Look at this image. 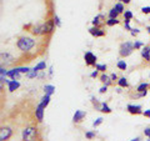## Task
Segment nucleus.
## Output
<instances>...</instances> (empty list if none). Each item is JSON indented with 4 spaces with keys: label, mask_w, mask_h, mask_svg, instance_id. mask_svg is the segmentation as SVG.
<instances>
[{
    "label": "nucleus",
    "mask_w": 150,
    "mask_h": 141,
    "mask_svg": "<svg viewBox=\"0 0 150 141\" xmlns=\"http://www.w3.org/2000/svg\"><path fill=\"white\" fill-rule=\"evenodd\" d=\"M36 41L34 37L31 36H20L16 41V48L21 51V53H29V51L34 48Z\"/></svg>",
    "instance_id": "obj_1"
},
{
    "label": "nucleus",
    "mask_w": 150,
    "mask_h": 141,
    "mask_svg": "<svg viewBox=\"0 0 150 141\" xmlns=\"http://www.w3.org/2000/svg\"><path fill=\"white\" fill-rule=\"evenodd\" d=\"M134 50H135L134 43H131V41H124L119 46V55L121 58H128V56H130L134 53Z\"/></svg>",
    "instance_id": "obj_3"
},
{
    "label": "nucleus",
    "mask_w": 150,
    "mask_h": 141,
    "mask_svg": "<svg viewBox=\"0 0 150 141\" xmlns=\"http://www.w3.org/2000/svg\"><path fill=\"white\" fill-rule=\"evenodd\" d=\"M33 69L36 70V71H39V73L40 71H45V70H46V63L45 61H39Z\"/></svg>",
    "instance_id": "obj_23"
},
{
    "label": "nucleus",
    "mask_w": 150,
    "mask_h": 141,
    "mask_svg": "<svg viewBox=\"0 0 150 141\" xmlns=\"http://www.w3.org/2000/svg\"><path fill=\"white\" fill-rule=\"evenodd\" d=\"M148 95V90H145V91H143V92H138V95L135 96V97H145Z\"/></svg>",
    "instance_id": "obj_44"
},
{
    "label": "nucleus",
    "mask_w": 150,
    "mask_h": 141,
    "mask_svg": "<svg viewBox=\"0 0 150 141\" xmlns=\"http://www.w3.org/2000/svg\"><path fill=\"white\" fill-rule=\"evenodd\" d=\"M0 58H1V66H8V65H10L14 63V56L10 54V53H1L0 55Z\"/></svg>",
    "instance_id": "obj_8"
},
{
    "label": "nucleus",
    "mask_w": 150,
    "mask_h": 141,
    "mask_svg": "<svg viewBox=\"0 0 150 141\" xmlns=\"http://www.w3.org/2000/svg\"><path fill=\"white\" fill-rule=\"evenodd\" d=\"M44 24V35H50L53 34L54 30H55V23H54V19H50V20H46L45 23H43Z\"/></svg>",
    "instance_id": "obj_7"
},
{
    "label": "nucleus",
    "mask_w": 150,
    "mask_h": 141,
    "mask_svg": "<svg viewBox=\"0 0 150 141\" xmlns=\"http://www.w3.org/2000/svg\"><path fill=\"white\" fill-rule=\"evenodd\" d=\"M50 97H51V96L45 95V94H44V96L40 99V102H39V104L43 106V107H46V106L49 105V102H50Z\"/></svg>",
    "instance_id": "obj_25"
},
{
    "label": "nucleus",
    "mask_w": 150,
    "mask_h": 141,
    "mask_svg": "<svg viewBox=\"0 0 150 141\" xmlns=\"http://www.w3.org/2000/svg\"><path fill=\"white\" fill-rule=\"evenodd\" d=\"M123 15H124V20H130L131 21V19L134 18V14L130 10H125V13L123 14Z\"/></svg>",
    "instance_id": "obj_32"
},
{
    "label": "nucleus",
    "mask_w": 150,
    "mask_h": 141,
    "mask_svg": "<svg viewBox=\"0 0 150 141\" xmlns=\"http://www.w3.org/2000/svg\"><path fill=\"white\" fill-rule=\"evenodd\" d=\"M15 69H16V70H18V71L20 73V74H25V75H26V74H28V73H29L30 70H31L29 66H18V68H15Z\"/></svg>",
    "instance_id": "obj_31"
},
{
    "label": "nucleus",
    "mask_w": 150,
    "mask_h": 141,
    "mask_svg": "<svg viewBox=\"0 0 150 141\" xmlns=\"http://www.w3.org/2000/svg\"><path fill=\"white\" fill-rule=\"evenodd\" d=\"M94 107H95V110L103 112V114H110V112H111V109L109 107V105H108L106 102H104V101L99 102V104L95 105Z\"/></svg>",
    "instance_id": "obj_13"
},
{
    "label": "nucleus",
    "mask_w": 150,
    "mask_h": 141,
    "mask_svg": "<svg viewBox=\"0 0 150 141\" xmlns=\"http://www.w3.org/2000/svg\"><path fill=\"white\" fill-rule=\"evenodd\" d=\"M44 110H45V107H43L40 104H38V106L35 107V117L39 123H41L44 120Z\"/></svg>",
    "instance_id": "obj_14"
},
{
    "label": "nucleus",
    "mask_w": 150,
    "mask_h": 141,
    "mask_svg": "<svg viewBox=\"0 0 150 141\" xmlns=\"http://www.w3.org/2000/svg\"><path fill=\"white\" fill-rule=\"evenodd\" d=\"M110 78H111V81H112V82H115V81H118V80H119V78H118V75H116L115 73H112V74H110Z\"/></svg>",
    "instance_id": "obj_41"
},
{
    "label": "nucleus",
    "mask_w": 150,
    "mask_h": 141,
    "mask_svg": "<svg viewBox=\"0 0 150 141\" xmlns=\"http://www.w3.org/2000/svg\"><path fill=\"white\" fill-rule=\"evenodd\" d=\"M21 75L23 74L19 73L15 68H13L11 70H8V78L11 79V80H19V79L21 78Z\"/></svg>",
    "instance_id": "obj_19"
},
{
    "label": "nucleus",
    "mask_w": 150,
    "mask_h": 141,
    "mask_svg": "<svg viewBox=\"0 0 150 141\" xmlns=\"http://www.w3.org/2000/svg\"><path fill=\"white\" fill-rule=\"evenodd\" d=\"M96 136V133L95 131H86L85 133V137H86V140H93L94 137Z\"/></svg>",
    "instance_id": "obj_34"
},
{
    "label": "nucleus",
    "mask_w": 150,
    "mask_h": 141,
    "mask_svg": "<svg viewBox=\"0 0 150 141\" xmlns=\"http://www.w3.org/2000/svg\"><path fill=\"white\" fill-rule=\"evenodd\" d=\"M6 85H8V90H9V92H14V91H16L19 87H20V81L19 80H8L6 81Z\"/></svg>",
    "instance_id": "obj_11"
},
{
    "label": "nucleus",
    "mask_w": 150,
    "mask_h": 141,
    "mask_svg": "<svg viewBox=\"0 0 150 141\" xmlns=\"http://www.w3.org/2000/svg\"><path fill=\"white\" fill-rule=\"evenodd\" d=\"M13 136V129L10 126H1L0 129V141H9Z\"/></svg>",
    "instance_id": "obj_5"
},
{
    "label": "nucleus",
    "mask_w": 150,
    "mask_h": 141,
    "mask_svg": "<svg viewBox=\"0 0 150 141\" xmlns=\"http://www.w3.org/2000/svg\"><path fill=\"white\" fill-rule=\"evenodd\" d=\"M145 46L144 43H142V41H139V40H135L134 41V49L135 50H140V49H143Z\"/></svg>",
    "instance_id": "obj_33"
},
{
    "label": "nucleus",
    "mask_w": 150,
    "mask_h": 141,
    "mask_svg": "<svg viewBox=\"0 0 150 141\" xmlns=\"http://www.w3.org/2000/svg\"><path fill=\"white\" fill-rule=\"evenodd\" d=\"M140 11L143 14H145V15H146V14H150V6H143L140 9Z\"/></svg>",
    "instance_id": "obj_39"
},
{
    "label": "nucleus",
    "mask_w": 150,
    "mask_h": 141,
    "mask_svg": "<svg viewBox=\"0 0 150 141\" xmlns=\"http://www.w3.org/2000/svg\"><path fill=\"white\" fill-rule=\"evenodd\" d=\"M86 116V111L84 110H75L74 115H73V123L74 124H80L81 121L85 119Z\"/></svg>",
    "instance_id": "obj_9"
},
{
    "label": "nucleus",
    "mask_w": 150,
    "mask_h": 141,
    "mask_svg": "<svg viewBox=\"0 0 150 141\" xmlns=\"http://www.w3.org/2000/svg\"><path fill=\"white\" fill-rule=\"evenodd\" d=\"M124 27H125V30H128V31L133 29V27L130 26V20H124Z\"/></svg>",
    "instance_id": "obj_37"
},
{
    "label": "nucleus",
    "mask_w": 150,
    "mask_h": 141,
    "mask_svg": "<svg viewBox=\"0 0 150 141\" xmlns=\"http://www.w3.org/2000/svg\"><path fill=\"white\" fill-rule=\"evenodd\" d=\"M129 32H130V35H131V36H137V35L139 34V32H140V30H139V29H137V27H133V29H131Z\"/></svg>",
    "instance_id": "obj_38"
},
{
    "label": "nucleus",
    "mask_w": 150,
    "mask_h": 141,
    "mask_svg": "<svg viewBox=\"0 0 150 141\" xmlns=\"http://www.w3.org/2000/svg\"><path fill=\"white\" fill-rule=\"evenodd\" d=\"M99 79H100V82L103 84V85H106V86H111L112 82L111 81V78H110V75H106L105 73H101V75L99 76Z\"/></svg>",
    "instance_id": "obj_17"
},
{
    "label": "nucleus",
    "mask_w": 150,
    "mask_h": 141,
    "mask_svg": "<svg viewBox=\"0 0 150 141\" xmlns=\"http://www.w3.org/2000/svg\"><path fill=\"white\" fill-rule=\"evenodd\" d=\"M114 6H115L116 10L119 11V14H124V13H125V6H124V4L121 3V1H118Z\"/></svg>",
    "instance_id": "obj_28"
},
{
    "label": "nucleus",
    "mask_w": 150,
    "mask_h": 141,
    "mask_svg": "<svg viewBox=\"0 0 150 141\" xmlns=\"http://www.w3.org/2000/svg\"><path fill=\"white\" fill-rule=\"evenodd\" d=\"M116 92H118V94H121V92H123V87L118 86V87H116Z\"/></svg>",
    "instance_id": "obj_47"
},
{
    "label": "nucleus",
    "mask_w": 150,
    "mask_h": 141,
    "mask_svg": "<svg viewBox=\"0 0 150 141\" xmlns=\"http://www.w3.org/2000/svg\"><path fill=\"white\" fill-rule=\"evenodd\" d=\"M126 111L131 115H143V107L142 105H135V104H129L126 105Z\"/></svg>",
    "instance_id": "obj_6"
},
{
    "label": "nucleus",
    "mask_w": 150,
    "mask_h": 141,
    "mask_svg": "<svg viewBox=\"0 0 150 141\" xmlns=\"http://www.w3.org/2000/svg\"><path fill=\"white\" fill-rule=\"evenodd\" d=\"M108 87H109V86H106V85H103V86L99 89V92H100V94H105V92L108 91Z\"/></svg>",
    "instance_id": "obj_43"
},
{
    "label": "nucleus",
    "mask_w": 150,
    "mask_h": 141,
    "mask_svg": "<svg viewBox=\"0 0 150 141\" xmlns=\"http://www.w3.org/2000/svg\"><path fill=\"white\" fill-rule=\"evenodd\" d=\"M119 1H121L123 4H125V5H128V4H130L131 0H119Z\"/></svg>",
    "instance_id": "obj_46"
},
{
    "label": "nucleus",
    "mask_w": 150,
    "mask_h": 141,
    "mask_svg": "<svg viewBox=\"0 0 150 141\" xmlns=\"http://www.w3.org/2000/svg\"><path fill=\"white\" fill-rule=\"evenodd\" d=\"M89 34H90L91 36L94 37H101V36H104L105 35V30H103L100 26H91V27H89Z\"/></svg>",
    "instance_id": "obj_10"
},
{
    "label": "nucleus",
    "mask_w": 150,
    "mask_h": 141,
    "mask_svg": "<svg viewBox=\"0 0 150 141\" xmlns=\"http://www.w3.org/2000/svg\"><path fill=\"white\" fill-rule=\"evenodd\" d=\"M144 135L146 136V137H150V126H146V128L144 129Z\"/></svg>",
    "instance_id": "obj_42"
},
{
    "label": "nucleus",
    "mask_w": 150,
    "mask_h": 141,
    "mask_svg": "<svg viewBox=\"0 0 150 141\" xmlns=\"http://www.w3.org/2000/svg\"><path fill=\"white\" fill-rule=\"evenodd\" d=\"M146 31H148V34H150V25L146 27Z\"/></svg>",
    "instance_id": "obj_49"
},
{
    "label": "nucleus",
    "mask_w": 150,
    "mask_h": 141,
    "mask_svg": "<svg viewBox=\"0 0 150 141\" xmlns=\"http://www.w3.org/2000/svg\"><path fill=\"white\" fill-rule=\"evenodd\" d=\"M84 61H85L86 66H95L98 64V58L91 51H86V53L84 54Z\"/></svg>",
    "instance_id": "obj_4"
},
{
    "label": "nucleus",
    "mask_w": 150,
    "mask_h": 141,
    "mask_svg": "<svg viewBox=\"0 0 150 141\" xmlns=\"http://www.w3.org/2000/svg\"><path fill=\"white\" fill-rule=\"evenodd\" d=\"M26 76H28V79H35V78L39 76V71H36V70L31 69L30 71L26 74Z\"/></svg>",
    "instance_id": "obj_29"
},
{
    "label": "nucleus",
    "mask_w": 150,
    "mask_h": 141,
    "mask_svg": "<svg viewBox=\"0 0 150 141\" xmlns=\"http://www.w3.org/2000/svg\"><path fill=\"white\" fill-rule=\"evenodd\" d=\"M119 23H120V20H118V18H108L106 19V25L109 26V27L118 25Z\"/></svg>",
    "instance_id": "obj_24"
},
{
    "label": "nucleus",
    "mask_w": 150,
    "mask_h": 141,
    "mask_svg": "<svg viewBox=\"0 0 150 141\" xmlns=\"http://www.w3.org/2000/svg\"><path fill=\"white\" fill-rule=\"evenodd\" d=\"M143 115H144L145 117H148V119H150V109L144 110V111H143Z\"/></svg>",
    "instance_id": "obj_45"
},
{
    "label": "nucleus",
    "mask_w": 150,
    "mask_h": 141,
    "mask_svg": "<svg viewBox=\"0 0 150 141\" xmlns=\"http://www.w3.org/2000/svg\"><path fill=\"white\" fill-rule=\"evenodd\" d=\"M99 73H100L99 70H96V69H95V70H94V71L90 74V78H91V79H96L98 76H99Z\"/></svg>",
    "instance_id": "obj_40"
},
{
    "label": "nucleus",
    "mask_w": 150,
    "mask_h": 141,
    "mask_svg": "<svg viewBox=\"0 0 150 141\" xmlns=\"http://www.w3.org/2000/svg\"><path fill=\"white\" fill-rule=\"evenodd\" d=\"M103 121H104V119L103 117H98V119L93 123V128H98V126H100L103 124Z\"/></svg>",
    "instance_id": "obj_35"
},
{
    "label": "nucleus",
    "mask_w": 150,
    "mask_h": 141,
    "mask_svg": "<svg viewBox=\"0 0 150 141\" xmlns=\"http://www.w3.org/2000/svg\"><path fill=\"white\" fill-rule=\"evenodd\" d=\"M119 15H120V14H119V11L115 9V6H112L110 10H109V13H108V18H118Z\"/></svg>",
    "instance_id": "obj_27"
},
{
    "label": "nucleus",
    "mask_w": 150,
    "mask_h": 141,
    "mask_svg": "<svg viewBox=\"0 0 150 141\" xmlns=\"http://www.w3.org/2000/svg\"><path fill=\"white\" fill-rule=\"evenodd\" d=\"M91 24H93L94 26H100V27H101L104 24H106L105 16L103 15V14H98V15L91 20Z\"/></svg>",
    "instance_id": "obj_12"
},
{
    "label": "nucleus",
    "mask_w": 150,
    "mask_h": 141,
    "mask_svg": "<svg viewBox=\"0 0 150 141\" xmlns=\"http://www.w3.org/2000/svg\"><path fill=\"white\" fill-rule=\"evenodd\" d=\"M116 68L121 70V71H125V70L128 69V64L125 63V60H119V61L116 63Z\"/></svg>",
    "instance_id": "obj_26"
},
{
    "label": "nucleus",
    "mask_w": 150,
    "mask_h": 141,
    "mask_svg": "<svg viewBox=\"0 0 150 141\" xmlns=\"http://www.w3.org/2000/svg\"><path fill=\"white\" fill-rule=\"evenodd\" d=\"M140 55L146 63H150V45H145L140 51Z\"/></svg>",
    "instance_id": "obj_18"
},
{
    "label": "nucleus",
    "mask_w": 150,
    "mask_h": 141,
    "mask_svg": "<svg viewBox=\"0 0 150 141\" xmlns=\"http://www.w3.org/2000/svg\"><path fill=\"white\" fill-rule=\"evenodd\" d=\"M54 23H55V25H56V27H60L62 26V21H60V18L58 16V15H54Z\"/></svg>",
    "instance_id": "obj_36"
},
{
    "label": "nucleus",
    "mask_w": 150,
    "mask_h": 141,
    "mask_svg": "<svg viewBox=\"0 0 150 141\" xmlns=\"http://www.w3.org/2000/svg\"><path fill=\"white\" fill-rule=\"evenodd\" d=\"M23 141H38L39 140V129L36 126H26L21 131Z\"/></svg>",
    "instance_id": "obj_2"
},
{
    "label": "nucleus",
    "mask_w": 150,
    "mask_h": 141,
    "mask_svg": "<svg viewBox=\"0 0 150 141\" xmlns=\"http://www.w3.org/2000/svg\"><path fill=\"white\" fill-rule=\"evenodd\" d=\"M149 78H150V75H149Z\"/></svg>",
    "instance_id": "obj_51"
},
{
    "label": "nucleus",
    "mask_w": 150,
    "mask_h": 141,
    "mask_svg": "<svg viewBox=\"0 0 150 141\" xmlns=\"http://www.w3.org/2000/svg\"><path fill=\"white\" fill-rule=\"evenodd\" d=\"M146 141H150V137H148V140H146Z\"/></svg>",
    "instance_id": "obj_50"
},
{
    "label": "nucleus",
    "mask_w": 150,
    "mask_h": 141,
    "mask_svg": "<svg viewBox=\"0 0 150 141\" xmlns=\"http://www.w3.org/2000/svg\"><path fill=\"white\" fill-rule=\"evenodd\" d=\"M130 141H142V139H140V137H139V136H137V137H135V139H133V140H130Z\"/></svg>",
    "instance_id": "obj_48"
},
{
    "label": "nucleus",
    "mask_w": 150,
    "mask_h": 141,
    "mask_svg": "<svg viewBox=\"0 0 150 141\" xmlns=\"http://www.w3.org/2000/svg\"><path fill=\"white\" fill-rule=\"evenodd\" d=\"M8 70L6 66H1L0 68V86H4V84H6L8 81Z\"/></svg>",
    "instance_id": "obj_16"
},
{
    "label": "nucleus",
    "mask_w": 150,
    "mask_h": 141,
    "mask_svg": "<svg viewBox=\"0 0 150 141\" xmlns=\"http://www.w3.org/2000/svg\"><path fill=\"white\" fill-rule=\"evenodd\" d=\"M149 82H140L139 84V85L137 86V89H135V91H137V92H143V91H145V90H148V89H149Z\"/></svg>",
    "instance_id": "obj_22"
},
{
    "label": "nucleus",
    "mask_w": 150,
    "mask_h": 141,
    "mask_svg": "<svg viewBox=\"0 0 150 141\" xmlns=\"http://www.w3.org/2000/svg\"><path fill=\"white\" fill-rule=\"evenodd\" d=\"M31 34L35 35V36H40V35H44V24H38L34 25L31 27Z\"/></svg>",
    "instance_id": "obj_15"
},
{
    "label": "nucleus",
    "mask_w": 150,
    "mask_h": 141,
    "mask_svg": "<svg viewBox=\"0 0 150 141\" xmlns=\"http://www.w3.org/2000/svg\"><path fill=\"white\" fill-rule=\"evenodd\" d=\"M95 69L99 70L100 73H105L106 70H108V65H106V64H99V63H98V64L95 65Z\"/></svg>",
    "instance_id": "obj_30"
},
{
    "label": "nucleus",
    "mask_w": 150,
    "mask_h": 141,
    "mask_svg": "<svg viewBox=\"0 0 150 141\" xmlns=\"http://www.w3.org/2000/svg\"><path fill=\"white\" fill-rule=\"evenodd\" d=\"M116 84H118V86L123 87V89H126V87H129V82H128V79H126L125 76H121V78H119V80H118V81H116Z\"/></svg>",
    "instance_id": "obj_21"
},
{
    "label": "nucleus",
    "mask_w": 150,
    "mask_h": 141,
    "mask_svg": "<svg viewBox=\"0 0 150 141\" xmlns=\"http://www.w3.org/2000/svg\"><path fill=\"white\" fill-rule=\"evenodd\" d=\"M54 92H55V86L54 85H51V84H46V85H44V94L45 95L51 96Z\"/></svg>",
    "instance_id": "obj_20"
}]
</instances>
